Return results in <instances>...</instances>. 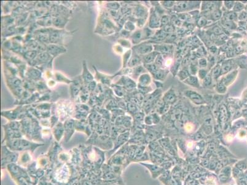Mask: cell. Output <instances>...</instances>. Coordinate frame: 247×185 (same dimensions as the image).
<instances>
[{
    "mask_svg": "<svg viewBox=\"0 0 247 185\" xmlns=\"http://www.w3.org/2000/svg\"><path fill=\"white\" fill-rule=\"evenodd\" d=\"M8 146L11 150L13 151H26L33 150L37 146H40L36 144L30 143L28 141L24 140H8Z\"/></svg>",
    "mask_w": 247,
    "mask_h": 185,
    "instance_id": "6da1fadb",
    "label": "cell"
},
{
    "mask_svg": "<svg viewBox=\"0 0 247 185\" xmlns=\"http://www.w3.org/2000/svg\"><path fill=\"white\" fill-rule=\"evenodd\" d=\"M65 140L68 142L72 136L75 130V121L73 119H68L64 123Z\"/></svg>",
    "mask_w": 247,
    "mask_h": 185,
    "instance_id": "7a4b0ae2",
    "label": "cell"
},
{
    "mask_svg": "<svg viewBox=\"0 0 247 185\" xmlns=\"http://www.w3.org/2000/svg\"><path fill=\"white\" fill-rule=\"evenodd\" d=\"M47 52L52 56L53 57H56L58 55L66 52V49L62 46H59L57 45H55V44H51V45H49L47 46Z\"/></svg>",
    "mask_w": 247,
    "mask_h": 185,
    "instance_id": "3957f363",
    "label": "cell"
},
{
    "mask_svg": "<svg viewBox=\"0 0 247 185\" xmlns=\"http://www.w3.org/2000/svg\"><path fill=\"white\" fill-rule=\"evenodd\" d=\"M62 30H52L49 33V42L52 43H58L62 42L63 39V33Z\"/></svg>",
    "mask_w": 247,
    "mask_h": 185,
    "instance_id": "277c9868",
    "label": "cell"
},
{
    "mask_svg": "<svg viewBox=\"0 0 247 185\" xmlns=\"http://www.w3.org/2000/svg\"><path fill=\"white\" fill-rule=\"evenodd\" d=\"M82 78H83L84 83L86 85L89 84L93 80V76L92 75V73L89 71L87 67L86 61H83V72Z\"/></svg>",
    "mask_w": 247,
    "mask_h": 185,
    "instance_id": "5b68a950",
    "label": "cell"
},
{
    "mask_svg": "<svg viewBox=\"0 0 247 185\" xmlns=\"http://www.w3.org/2000/svg\"><path fill=\"white\" fill-rule=\"evenodd\" d=\"M64 133H65L64 125H63L61 122H59L57 124L53 130V133L54 137L58 141L60 140H61Z\"/></svg>",
    "mask_w": 247,
    "mask_h": 185,
    "instance_id": "8992f818",
    "label": "cell"
},
{
    "mask_svg": "<svg viewBox=\"0 0 247 185\" xmlns=\"http://www.w3.org/2000/svg\"><path fill=\"white\" fill-rule=\"evenodd\" d=\"M186 95L196 104H200L203 103V100L201 96L194 91H187L186 92Z\"/></svg>",
    "mask_w": 247,
    "mask_h": 185,
    "instance_id": "52a82bcc",
    "label": "cell"
},
{
    "mask_svg": "<svg viewBox=\"0 0 247 185\" xmlns=\"http://www.w3.org/2000/svg\"><path fill=\"white\" fill-rule=\"evenodd\" d=\"M68 19L67 18L60 16V17H55L52 19V23L54 26L58 28H63L65 25L67 24Z\"/></svg>",
    "mask_w": 247,
    "mask_h": 185,
    "instance_id": "ba28073f",
    "label": "cell"
},
{
    "mask_svg": "<svg viewBox=\"0 0 247 185\" xmlns=\"http://www.w3.org/2000/svg\"><path fill=\"white\" fill-rule=\"evenodd\" d=\"M28 75L30 79L37 80V79H39L40 77L41 76V73L38 70L31 68L30 69V70L28 71Z\"/></svg>",
    "mask_w": 247,
    "mask_h": 185,
    "instance_id": "9c48e42d",
    "label": "cell"
},
{
    "mask_svg": "<svg viewBox=\"0 0 247 185\" xmlns=\"http://www.w3.org/2000/svg\"><path fill=\"white\" fill-rule=\"evenodd\" d=\"M50 59V54L48 52H41L36 58L37 62H39L40 64L46 63Z\"/></svg>",
    "mask_w": 247,
    "mask_h": 185,
    "instance_id": "30bf717a",
    "label": "cell"
},
{
    "mask_svg": "<svg viewBox=\"0 0 247 185\" xmlns=\"http://www.w3.org/2000/svg\"><path fill=\"white\" fill-rule=\"evenodd\" d=\"M184 82L191 86H194L195 87H199L198 80L196 77H189L185 80Z\"/></svg>",
    "mask_w": 247,
    "mask_h": 185,
    "instance_id": "8fae6325",
    "label": "cell"
},
{
    "mask_svg": "<svg viewBox=\"0 0 247 185\" xmlns=\"http://www.w3.org/2000/svg\"><path fill=\"white\" fill-rule=\"evenodd\" d=\"M151 49H152V47L151 46L146 45L140 46L136 48L137 51L140 54H145L146 52H148L149 51H151Z\"/></svg>",
    "mask_w": 247,
    "mask_h": 185,
    "instance_id": "7c38bea8",
    "label": "cell"
},
{
    "mask_svg": "<svg viewBox=\"0 0 247 185\" xmlns=\"http://www.w3.org/2000/svg\"><path fill=\"white\" fill-rule=\"evenodd\" d=\"M149 81H150L149 76L148 75H147V74H145V75H143L140 78V83L142 86H145V85H148L149 83Z\"/></svg>",
    "mask_w": 247,
    "mask_h": 185,
    "instance_id": "4fadbf2b",
    "label": "cell"
},
{
    "mask_svg": "<svg viewBox=\"0 0 247 185\" xmlns=\"http://www.w3.org/2000/svg\"><path fill=\"white\" fill-rule=\"evenodd\" d=\"M122 80H123L124 85H125V87H127L128 88H133L135 86V83L133 82L132 80H131L130 79L124 78L122 79Z\"/></svg>",
    "mask_w": 247,
    "mask_h": 185,
    "instance_id": "5bb4252c",
    "label": "cell"
},
{
    "mask_svg": "<svg viewBox=\"0 0 247 185\" xmlns=\"http://www.w3.org/2000/svg\"><path fill=\"white\" fill-rule=\"evenodd\" d=\"M157 55L156 52H152L150 53L148 55H146V56L145 57V61L147 62V63H150L153 62L154 59L156 58V56Z\"/></svg>",
    "mask_w": 247,
    "mask_h": 185,
    "instance_id": "9a60e30c",
    "label": "cell"
},
{
    "mask_svg": "<svg viewBox=\"0 0 247 185\" xmlns=\"http://www.w3.org/2000/svg\"><path fill=\"white\" fill-rule=\"evenodd\" d=\"M191 4L190 2H180L178 4L177 8L179 11H183L187 9L189 7V5Z\"/></svg>",
    "mask_w": 247,
    "mask_h": 185,
    "instance_id": "2e32d148",
    "label": "cell"
},
{
    "mask_svg": "<svg viewBox=\"0 0 247 185\" xmlns=\"http://www.w3.org/2000/svg\"><path fill=\"white\" fill-rule=\"evenodd\" d=\"M154 76L156 79L161 80L163 79L164 78V77L166 75V73L165 72L164 70H158L157 71H156L154 73Z\"/></svg>",
    "mask_w": 247,
    "mask_h": 185,
    "instance_id": "e0dca14e",
    "label": "cell"
},
{
    "mask_svg": "<svg viewBox=\"0 0 247 185\" xmlns=\"http://www.w3.org/2000/svg\"><path fill=\"white\" fill-rule=\"evenodd\" d=\"M175 99V96L174 92H168V93L165 96V99L167 102H173L174 101Z\"/></svg>",
    "mask_w": 247,
    "mask_h": 185,
    "instance_id": "ac0fdd59",
    "label": "cell"
},
{
    "mask_svg": "<svg viewBox=\"0 0 247 185\" xmlns=\"http://www.w3.org/2000/svg\"><path fill=\"white\" fill-rule=\"evenodd\" d=\"M220 73H221V67L218 65L213 69V70H212V76L215 79H216L219 76Z\"/></svg>",
    "mask_w": 247,
    "mask_h": 185,
    "instance_id": "d6986e66",
    "label": "cell"
},
{
    "mask_svg": "<svg viewBox=\"0 0 247 185\" xmlns=\"http://www.w3.org/2000/svg\"><path fill=\"white\" fill-rule=\"evenodd\" d=\"M231 68V65L230 62H225L222 66V69H221L222 72L223 73H226V72H227L228 71H229Z\"/></svg>",
    "mask_w": 247,
    "mask_h": 185,
    "instance_id": "ffe728a7",
    "label": "cell"
},
{
    "mask_svg": "<svg viewBox=\"0 0 247 185\" xmlns=\"http://www.w3.org/2000/svg\"><path fill=\"white\" fill-rule=\"evenodd\" d=\"M36 51H29L25 54V56L27 57V59L33 60L36 56Z\"/></svg>",
    "mask_w": 247,
    "mask_h": 185,
    "instance_id": "44dd1931",
    "label": "cell"
},
{
    "mask_svg": "<svg viewBox=\"0 0 247 185\" xmlns=\"http://www.w3.org/2000/svg\"><path fill=\"white\" fill-rule=\"evenodd\" d=\"M139 62H140V58H139L138 56H135L134 58H133L132 59V60L130 61V66H136L137 64H138Z\"/></svg>",
    "mask_w": 247,
    "mask_h": 185,
    "instance_id": "7402d4cb",
    "label": "cell"
},
{
    "mask_svg": "<svg viewBox=\"0 0 247 185\" xmlns=\"http://www.w3.org/2000/svg\"><path fill=\"white\" fill-rule=\"evenodd\" d=\"M211 83H212L211 77H210V76H206V77H205V79H204V80H203V84H204V85H205V86H208V85H210L211 84Z\"/></svg>",
    "mask_w": 247,
    "mask_h": 185,
    "instance_id": "603a6c76",
    "label": "cell"
},
{
    "mask_svg": "<svg viewBox=\"0 0 247 185\" xmlns=\"http://www.w3.org/2000/svg\"><path fill=\"white\" fill-rule=\"evenodd\" d=\"M96 88V83L94 81L91 82L89 84H88V90L93 91Z\"/></svg>",
    "mask_w": 247,
    "mask_h": 185,
    "instance_id": "cb8c5ba5",
    "label": "cell"
},
{
    "mask_svg": "<svg viewBox=\"0 0 247 185\" xmlns=\"http://www.w3.org/2000/svg\"><path fill=\"white\" fill-rule=\"evenodd\" d=\"M221 12H220L219 11H215V12L212 14V17H213V18H214V19H215V20L219 19V18L220 17H221Z\"/></svg>",
    "mask_w": 247,
    "mask_h": 185,
    "instance_id": "d4e9b609",
    "label": "cell"
},
{
    "mask_svg": "<svg viewBox=\"0 0 247 185\" xmlns=\"http://www.w3.org/2000/svg\"><path fill=\"white\" fill-rule=\"evenodd\" d=\"M217 89L219 91V92H223L226 91V87L223 83H219L217 86Z\"/></svg>",
    "mask_w": 247,
    "mask_h": 185,
    "instance_id": "484cf974",
    "label": "cell"
},
{
    "mask_svg": "<svg viewBox=\"0 0 247 185\" xmlns=\"http://www.w3.org/2000/svg\"><path fill=\"white\" fill-rule=\"evenodd\" d=\"M226 19L227 21H232L235 18V14L234 13H229L226 15Z\"/></svg>",
    "mask_w": 247,
    "mask_h": 185,
    "instance_id": "4316f807",
    "label": "cell"
},
{
    "mask_svg": "<svg viewBox=\"0 0 247 185\" xmlns=\"http://www.w3.org/2000/svg\"><path fill=\"white\" fill-rule=\"evenodd\" d=\"M206 20L205 19V18H203V17H202V18H200V19H199L198 24H199V26L202 27V26L206 24Z\"/></svg>",
    "mask_w": 247,
    "mask_h": 185,
    "instance_id": "83f0119b",
    "label": "cell"
},
{
    "mask_svg": "<svg viewBox=\"0 0 247 185\" xmlns=\"http://www.w3.org/2000/svg\"><path fill=\"white\" fill-rule=\"evenodd\" d=\"M140 38H141V33H139L138 32H137L134 35V37H133V39H134V40H138Z\"/></svg>",
    "mask_w": 247,
    "mask_h": 185,
    "instance_id": "f1b7e54d",
    "label": "cell"
},
{
    "mask_svg": "<svg viewBox=\"0 0 247 185\" xmlns=\"http://www.w3.org/2000/svg\"><path fill=\"white\" fill-rule=\"evenodd\" d=\"M180 77L181 79H183V76H184V79H185V78H186V77H187V72H186V71H181V72L180 73Z\"/></svg>",
    "mask_w": 247,
    "mask_h": 185,
    "instance_id": "f546056e",
    "label": "cell"
},
{
    "mask_svg": "<svg viewBox=\"0 0 247 185\" xmlns=\"http://www.w3.org/2000/svg\"><path fill=\"white\" fill-rule=\"evenodd\" d=\"M108 5L111 8H112L113 9H116L119 8V5L118 3H109Z\"/></svg>",
    "mask_w": 247,
    "mask_h": 185,
    "instance_id": "4dcf8cb0",
    "label": "cell"
},
{
    "mask_svg": "<svg viewBox=\"0 0 247 185\" xmlns=\"http://www.w3.org/2000/svg\"><path fill=\"white\" fill-rule=\"evenodd\" d=\"M199 65L202 67H205L206 65V61L205 59H202L199 61Z\"/></svg>",
    "mask_w": 247,
    "mask_h": 185,
    "instance_id": "1f68e13d",
    "label": "cell"
},
{
    "mask_svg": "<svg viewBox=\"0 0 247 185\" xmlns=\"http://www.w3.org/2000/svg\"><path fill=\"white\" fill-rule=\"evenodd\" d=\"M165 30L167 32H171L174 31V28H173L172 26H171V25H167V26H166V27L165 28Z\"/></svg>",
    "mask_w": 247,
    "mask_h": 185,
    "instance_id": "d6a6232c",
    "label": "cell"
},
{
    "mask_svg": "<svg viewBox=\"0 0 247 185\" xmlns=\"http://www.w3.org/2000/svg\"><path fill=\"white\" fill-rule=\"evenodd\" d=\"M162 22L164 24H166L168 22V17H163L162 18Z\"/></svg>",
    "mask_w": 247,
    "mask_h": 185,
    "instance_id": "836d02e7",
    "label": "cell"
}]
</instances>
